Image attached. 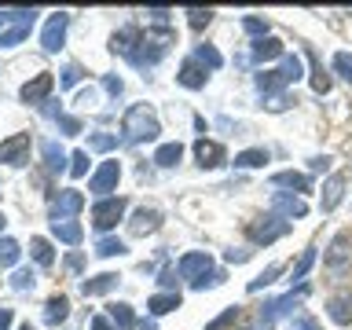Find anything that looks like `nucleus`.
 Listing matches in <instances>:
<instances>
[{"label":"nucleus","instance_id":"nucleus-1","mask_svg":"<svg viewBox=\"0 0 352 330\" xmlns=\"http://www.w3.org/2000/svg\"><path fill=\"white\" fill-rule=\"evenodd\" d=\"M41 11L33 8H8L0 11V48H15V44H22L30 37L33 22H37Z\"/></svg>","mask_w":352,"mask_h":330},{"label":"nucleus","instance_id":"nucleus-2","mask_svg":"<svg viewBox=\"0 0 352 330\" xmlns=\"http://www.w3.org/2000/svg\"><path fill=\"white\" fill-rule=\"evenodd\" d=\"M121 132H125V140L132 143H143V140H158V118H154V110L147 103H136L125 110V118H121Z\"/></svg>","mask_w":352,"mask_h":330},{"label":"nucleus","instance_id":"nucleus-3","mask_svg":"<svg viewBox=\"0 0 352 330\" xmlns=\"http://www.w3.org/2000/svg\"><path fill=\"white\" fill-rule=\"evenodd\" d=\"M180 275L191 279L195 290H206V286L220 283V272H213V257H209V253H184L180 257Z\"/></svg>","mask_w":352,"mask_h":330},{"label":"nucleus","instance_id":"nucleus-4","mask_svg":"<svg viewBox=\"0 0 352 330\" xmlns=\"http://www.w3.org/2000/svg\"><path fill=\"white\" fill-rule=\"evenodd\" d=\"M297 77H301V59H297V55H286L279 70H264V74H257V88H261V92H279L283 85L297 81Z\"/></svg>","mask_w":352,"mask_h":330},{"label":"nucleus","instance_id":"nucleus-5","mask_svg":"<svg viewBox=\"0 0 352 330\" xmlns=\"http://www.w3.org/2000/svg\"><path fill=\"white\" fill-rule=\"evenodd\" d=\"M125 209H129V202H125L121 195L99 198V202L92 206V224H96V231H110L121 217H125Z\"/></svg>","mask_w":352,"mask_h":330},{"label":"nucleus","instance_id":"nucleus-6","mask_svg":"<svg viewBox=\"0 0 352 330\" xmlns=\"http://www.w3.org/2000/svg\"><path fill=\"white\" fill-rule=\"evenodd\" d=\"M349 246H352V239L345 235V231L330 242V250H327V272L330 275H345L352 268V250Z\"/></svg>","mask_w":352,"mask_h":330},{"label":"nucleus","instance_id":"nucleus-7","mask_svg":"<svg viewBox=\"0 0 352 330\" xmlns=\"http://www.w3.org/2000/svg\"><path fill=\"white\" fill-rule=\"evenodd\" d=\"M66 26H70V15H66V11H55V15H48V22H44V33H41V48H44V52H59L63 41H66Z\"/></svg>","mask_w":352,"mask_h":330},{"label":"nucleus","instance_id":"nucleus-8","mask_svg":"<svg viewBox=\"0 0 352 330\" xmlns=\"http://www.w3.org/2000/svg\"><path fill=\"white\" fill-rule=\"evenodd\" d=\"M118 180H121V165L118 162H103L92 176H88V191L103 198L107 191H118Z\"/></svg>","mask_w":352,"mask_h":330},{"label":"nucleus","instance_id":"nucleus-9","mask_svg":"<svg viewBox=\"0 0 352 330\" xmlns=\"http://www.w3.org/2000/svg\"><path fill=\"white\" fill-rule=\"evenodd\" d=\"M81 209H85V195L77 187H66V191H59L52 198V220H70Z\"/></svg>","mask_w":352,"mask_h":330},{"label":"nucleus","instance_id":"nucleus-10","mask_svg":"<svg viewBox=\"0 0 352 330\" xmlns=\"http://www.w3.org/2000/svg\"><path fill=\"white\" fill-rule=\"evenodd\" d=\"M0 162L4 165H26L30 162V136L15 132V136L0 140Z\"/></svg>","mask_w":352,"mask_h":330},{"label":"nucleus","instance_id":"nucleus-11","mask_svg":"<svg viewBox=\"0 0 352 330\" xmlns=\"http://www.w3.org/2000/svg\"><path fill=\"white\" fill-rule=\"evenodd\" d=\"M286 231H290V220L268 217V220H257V224H250V239L257 242V246H268V242H275V239H283Z\"/></svg>","mask_w":352,"mask_h":330},{"label":"nucleus","instance_id":"nucleus-12","mask_svg":"<svg viewBox=\"0 0 352 330\" xmlns=\"http://www.w3.org/2000/svg\"><path fill=\"white\" fill-rule=\"evenodd\" d=\"M345 187H349V173H334L330 180L323 184V195H319V209L330 213V209L341 206V198H345Z\"/></svg>","mask_w":352,"mask_h":330},{"label":"nucleus","instance_id":"nucleus-13","mask_svg":"<svg viewBox=\"0 0 352 330\" xmlns=\"http://www.w3.org/2000/svg\"><path fill=\"white\" fill-rule=\"evenodd\" d=\"M55 88V77L52 74H37L33 81L22 85V103H30V107H41L44 99H48V92Z\"/></svg>","mask_w":352,"mask_h":330},{"label":"nucleus","instance_id":"nucleus-14","mask_svg":"<svg viewBox=\"0 0 352 330\" xmlns=\"http://www.w3.org/2000/svg\"><path fill=\"white\" fill-rule=\"evenodd\" d=\"M327 316L334 319L338 327H349L352 323V290H338L334 297L327 301Z\"/></svg>","mask_w":352,"mask_h":330},{"label":"nucleus","instance_id":"nucleus-15","mask_svg":"<svg viewBox=\"0 0 352 330\" xmlns=\"http://www.w3.org/2000/svg\"><path fill=\"white\" fill-rule=\"evenodd\" d=\"M158 228H162V213L158 209H147V206H140L136 213H132V220H129L132 235H151V231H158Z\"/></svg>","mask_w":352,"mask_h":330},{"label":"nucleus","instance_id":"nucleus-16","mask_svg":"<svg viewBox=\"0 0 352 330\" xmlns=\"http://www.w3.org/2000/svg\"><path fill=\"white\" fill-rule=\"evenodd\" d=\"M195 158H198V165L202 169H217V165H224V147H220L217 140H198L195 143Z\"/></svg>","mask_w":352,"mask_h":330},{"label":"nucleus","instance_id":"nucleus-17","mask_svg":"<svg viewBox=\"0 0 352 330\" xmlns=\"http://www.w3.org/2000/svg\"><path fill=\"white\" fill-rule=\"evenodd\" d=\"M272 209H275V213H283V217H297V220H301L305 213H308V202H305V198L301 195H275L272 198Z\"/></svg>","mask_w":352,"mask_h":330},{"label":"nucleus","instance_id":"nucleus-18","mask_svg":"<svg viewBox=\"0 0 352 330\" xmlns=\"http://www.w3.org/2000/svg\"><path fill=\"white\" fill-rule=\"evenodd\" d=\"M41 154H44V165H48L52 173L70 169V165H66V162H70V154H66V151H63L55 140H44V143H41Z\"/></svg>","mask_w":352,"mask_h":330},{"label":"nucleus","instance_id":"nucleus-19","mask_svg":"<svg viewBox=\"0 0 352 330\" xmlns=\"http://www.w3.org/2000/svg\"><path fill=\"white\" fill-rule=\"evenodd\" d=\"M52 235L59 242H66V246H77V242L85 239V231H81L77 220H52Z\"/></svg>","mask_w":352,"mask_h":330},{"label":"nucleus","instance_id":"nucleus-20","mask_svg":"<svg viewBox=\"0 0 352 330\" xmlns=\"http://www.w3.org/2000/svg\"><path fill=\"white\" fill-rule=\"evenodd\" d=\"M206 70L198 66V59H187L184 66H180V74H176V81H180L184 88H206Z\"/></svg>","mask_w":352,"mask_h":330},{"label":"nucleus","instance_id":"nucleus-21","mask_svg":"<svg viewBox=\"0 0 352 330\" xmlns=\"http://www.w3.org/2000/svg\"><path fill=\"white\" fill-rule=\"evenodd\" d=\"M70 316V297H63V294H55V297H48L44 301V323H63V319Z\"/></svg>","mask_w":352,"mask_h":330},{"label":"nucleus","instance_id":"nucleus-22","mask_svg":"<svg viewBox=\"0 0 352 330\" xmlns=\"http://www.w3.org/2000/svg\"><path fill=\"white\" fill-rule=\"evenodd\" d=\"M118 286V275L114 272H103V275H96V279H85L81 283V290H85V297H103V294H110Z\"/></svg>","mask_w":352,"mask_h":330},{"label":"nucleus","instance_id":"nucleus-23","mask_svg":"<svg viewBox=\"0 0 352 330\" xmlns=\"http://www.w3.org/2000/svg\"><path fill=\"white\" fill-rule=\"evenodd\" d=\"M272 184H275V187H294L297 195L312 191V180H308L305 173H294V169H290V173H275V176H272Z\"/></svg>","mask_w":352,"mask_h":330},{"label":"nucleus","instance_id":"nucleus-24","mask_svg":"<svg viewBox=\"0 0 352 330\" xmlns=\"http://www.w3.org/2000/svg\"><path fill=\"white\" fill-rule=\"evenodd\" d=\"M110 308V323L121 327V330H136V312H132V305L118 301V305H107Z\"/></svg>","mask_w":352,"mask_h":330},{"label":"nucleus","instance_id":"nucleus-25","mask_svg":"<svg viewBox=\"0 0 352 330\" xmlns=\"http://www.w3.org/2000/svg\"><path fill=\"white\" fill-rule=\"evenodd\" d=\"M275 55H283V41L279 37H261L253 44V59L264 63V59H275Z\"/></svg>","mask_w":352,"mask_h":330},{"label":"nucleus","instance_id":"nucleus-26","mask_svg":"<svg viewBox=\"0 0 352 330\" xmlns=\"http://www.w3.org/2000/svg\"><path fill=\"white\" fill-rule=\"evenodd\" d=\"M180 158H184V147H180V143H162V147L154 151V162H158L162 169H173Z\"/></svg>","mask_w":352,"mask_h":330},{"label":"nucleus","instance_id":"nucleus-27","mask_svg":"<svg viewBox=\"0 0 352 330\" xmlns=\"http://www.w3.org/2000/svg\"><path fill=\"white\" fill-rule=\"evenodd\" d=\"M30 253H33V261H37L41 268H52L55 250H52V242H48V239H30Z\"/></svg>","mask_w":352,"mask_h":330},{"label":"nucleus","instance_id":"nucleus-28","mask_svg":"<svg viewBox=\"0 0 352 330\" xmlns=\"http://www.w3.org/2000/svg\"><path fill=\"white\" fill-rule=\"evenodd\" d=\"M308 59H312V88H316L319 96H327L330 92V74L323 70V63H319L316 52H308Z\"/></svg>","mask_w":352,"mask_h":330},{"label":"nucleus","instance_id":"nucleus-29","mask_svg":"<svg viewBox=\"0 0 352 330\" xmlns=\"http://www.w3.org/2000/svg\"><path fill=\"white\" fill-rule=\"evenodd\" d=\"M147 308L154 316H165V312H173V308H180V294H154Z\"/></svg>","mask_w":352,"mask_h":330},{"label":"nucleus","instance_id":"nucleus-30","mask_svg":"<svg viewBox=\"0 0 352 330\" xmlns=\"http://www.w3.org/2000/svg\"><path fill=\"white\" fill-rule=\"evenodd\" d=\"M22 257V246L15 239H0V268H11V264H19Z\"/></svg>","mask_w":352,"mask_h":330},{"label":"nucleus","instance_id":"nucleus-31","mask_svg":"<svg viewBox=\"0 0 352 330\" xmlns=\"http://www.w3.org/2000/svg\"><path fill=\"white\" fill-rule=\"evenodd\" d=\"M268 162V151H261V147H253V151H242L239 158H235V165L239 169H257V165H264Z\"/></svg>","mask_w":352,"mask_h":330},{"label":"nucleus","instance_id":"nucleus-32","mask_svg":"<svg viewBox=\"0 0 352 330\" xmlns=\"http://www.w3.org/2000/svg\"><path fill=\"white\" fill-rule=\"evenodd\" d=\"M195 59H198V63H206L209 70H220V63H224V59H220V52L213 48V44H198Z\"/></svg>","mask_w":352,"mask_h":330},{"label":"nucleus","instance_id":"nucleus-33","mask_svg":"<svg viewBox=\"0 0 352 330\" xmlns=\"http://www.w3.org/2000/svg\"><path fill=\"white\" fill-rule=\"evenodd\" d=\"M33 286H37V275H33L30 268H19L15 275H11V290L26 294V290H33Z\"/></svg>","mask_w":352,"mask_h":330},{"label":"nucleus","instance_id":"nucleus-34","mask_svg":"<svg viewBox=\"0 0 352 330\" xmlns=\"http://www.w3.org/2000/svg\"><path fill=\"white\" fill-rule=\"evenodd\" d=\"M283 272V264H268V268H264L257 279H250V294H257V290H264V286L268 283H275V275Z\"/></svg>","mask_w":352,"mask_h":330},{"label":"nucleus","instance_id":"nucleus-35","mask_svg":"<svg viewBox=\"0 0 352 330\" xmlns=\"http://www.w3.org/2000/svg\"><path fill=\"white\" fill-rule=\"evenodd\" d=\"M239 316H242V312H239V305H231V308H224V312H220V316H217L206 330H228L231 323H239Z\"/></svg>","mask_w":352,"mask_h":330},{"label":"nucleus","instance_id":"nucleus-36","mask_svg":"<svg viewBox=\"0 0 352 330\" xmlns=\"http://www.w3.org/2000/svg\"><path fill=\"white\" fill-rule=\"evenodd\" d=\"M96 253H99V257H121V253H125V242H121V239H99Z\"/></svg>","mask_w":352,"mask_h":330},{"label":"nucleus","instance_id":"nucleus-37","mask_svg":"<svg viewBox=\"0 0 352 330\" xmlns=\"http://www.w3.org/2000/svg\"><path fill=\"white\" fill-rule=\"evenodd\" d=\"M312 264H316V246H308V250L301 253V261L294 264L290 279H305V275H308V268H312Z\"/></svg>","mask_w":352,"mask_h":330},{"label":"nucleus","instance_id":"nucleus-38","mask_svg":"<svg viewBox=\"0 0 352 330\" xmlns=\"http://www.w3.org/2000/svg\"><path fill=\"white\" fill-rule=\"evenodd\" d=\"M334 70L352 85V52H338V55H334Z\"/></svg>","mask_w":352,"mask_h":330},{"label":"nucleus","instance_id":"nucleus-39","mask_svg":"<svg viewBox=\"0 0 352 330\" xmlns=\"http://www.w3.org/2000/svg\"><path fill=\"white\" fill-rule=\"evenodd\" d=\"M88 173V151H74L70 154V176H85Z\"/></svg>","mask_w":352,"mask_h":330},{"label":"nucleus","instance_id":"nucleus-40","mask_svg":"<svg viewBox=\"0 0 352 330\" xmlns=\"http://www.w3.org/2000/svg\"><path fill=\"white\" fill-rule=\"evenodd\" d=\"M187 22H191L195 30H202V26H209L213 22V11H202V8H191L187 11Z\"/></svg>","mask_w":352,"mask_h":330},{"label":"nucleus","instance_id":"nucleus-41","mask_svg":"<svg viewBox=\"0 0 352 330\" xmlns=\"http://www.w3.org/2000/svg\"><path fill=\"white\" fill-rule=\"evenodd\" d=\"M81 77H85V70H81L77 63H70V66L63 70V88H74L77 81H81Z\"/></svg>","mask_w":352,"mask_h":330},{"label":"nucleus","instance_id":"nucleus-42","mask_svg":"<svg viewBox=\"0 0 352 330\" xmlns=\"http://www.w3.org/2000/svg\"><path fill=\"white\" fill-rule=\"evenodd\" d=\"M242 26H246V33H257V37H268V22H261V19H242Z\"/></svg>","mask_w":352,"mask_h":330},{"label":"nucleus","instance_id":"nucleus-43","mask_svg":"<svg viewBox=\"0 0 352 330\" xmlns=\"http://www.w3.org/2000/svg\"><path fill=\"white\" fill-rule=\"evenodd\" d=\"M55 121H59V129L66 132V136H77V132H81V121H77V118H66V114H59Z\"/></svg>","mask_w":352,"mask_h":330},{"label":"nucleus","instance_id":"nucleus-44","mask_svg":"<svg viewBox=\"0 0 352 330\" xmlns=\"http://www.w3.org/2000/svg\"><path fill=\"white\" fill-rule=\"evenodd\" d=\"M114 136H103V132H99V136H92V140H88V147H92V151H110V147H114Z\"/></svg>","mask_w":352,"mask_h":330},{"label":"nucleus","instance_id":"nucleus-45","mask_svg":"<svg viewBox=\"0 0 352 330\" xmlns=\"http://www.w3.org/2000/svg\"><path fill=\"white\" fill-rule=\"evenodd\" d=\"M290 330H319V323H316L312 316H301V319H294V327H290Z\"/></svg>","mask_w":352,"mask_h":330},{"label":"nucleus","instance_id":"nucleus-46","mask_svg":"<svg viewBox=\"0 0 352 330\" xmlns=\"http://www.w3.org/2000/svg\"><path fill=\"white\" fill-rule=\"evenodd\" d=\"M11 323H15V312L0 305V330H11Z\"/></svg>","mask_w":352,"mask_h":330},{"label":"nucleus","instance_id":"nucleus-47","mask_svg":"<svg viewBox=\"0 0 352 330\" xmlns=\"http://www.w3.org/2000/svg\"><path fill=\"white\" fill-rule=\"evenodd\" d=\"M66 268H70V272H81V268H85V257H81V253H70V257H66Z\"/></svg>","mask_w":352,"mask_h":330},{"label":"nucleus","instance_id":"nucleus-48","mask_svg":"<svg viewBox=\"0 0 352 330\" xmlns=\"http://www.w3.org/2000/svg\"><path fill=\"white\" fill-rule=\"evenodd\" d=\"M239 330H272V323H268V319H253V323H246V327H239Z\"/></svg>","mask_w":352,"mask_h":330},{"label":"nucleus","instance_id":"nucleus-49","mask_svg":"<svg viewBox=\"0 0 352 330\" xmlns=\"http://www.w3.org/2000/svg\"><path fill=\"white\" fill-rule=\"evenodd\" d=\"M92 330H114V323H110V316H96L92 319Z\"/></svg>","mask_w":352,"mask_h":330},{"label":"nucleus","instance_id":"nucleus-50","mask_svg":"<svg viewBox=\"0 0 352 330\" xmlns=\"http://www.w3.org/2000/svg\"><path fill=\"white\" fill-rule=\"evenodd\" d=\"M103 85H107V92H110V96H121V81H118V77H107Z\"/></svg>","mask_w":352,"mask_h":330},{"label":"nucleus","instance_id":"nucleus-51","mask_svg":"<svg viewBox=\"0 0 352 330\" xmlns=\"http://www.w3.org/2000/svg\"><path fill=\"white\" fill-rule=\"evenodd\" d=\"M246 257H250V250H239V253L228 250V261H231V264H235V261H246Z\"/></svg>","mask_w":352,"mask_h":330},{"label":"nucleus","instance_id":"nucleus-52","mask_svg":"<svg viewBox=\"0 0 352 330\" xmlns=\"http://www.w3.org/2000/svg\"><path fill=\"white\" fill-rule=\"evenodd\" d=\"M173 283H176V272L165 268V272H162V286H173Z\"/></svg>","mask_w":352,"mask_h":330},{"label":"nucleus","instance_id":"nucleus-53","mask_svg":"<svg viewBox=\"0 0 352 330\" xmlns=\"http://www.w3.org/2000/svg\"><path fill=\"white\" fill-rule=\"evenodd\" d=\"M4 224H8V220H4V213H0V231H4Z\"/></svg>","mask_w":352,"mask_h":330},{"label":"nucleus","instance_id":"nucleus-54","mask_svg":"<svg viewBox=\"0 0 352 330\" xmlns=\"http://www.w3.org/2000/svg\"><path fill=\"white\" fill-rule=\"evenodd\" d=\"M19 330H33V327H30V323H22V327H19Z\"/></svg>","mask_w":352,"mask_h":330}]
</instances>
